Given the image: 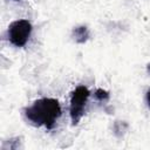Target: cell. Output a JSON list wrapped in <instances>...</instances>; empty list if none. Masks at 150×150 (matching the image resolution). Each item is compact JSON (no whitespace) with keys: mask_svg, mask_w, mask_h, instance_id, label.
Listing matches in <instances>:
<instances>
[{"mask_svg":"<svg viewBox=\"0 0 150 150\" xmlns=\"http://www.w3.org/2000/svg\"><path fill=\"white\" fill-rule=\"evenodd\" d=\"M25 115L32 124L36 127L45 125L47 129H53L56 120L61 116V105L55 98H39L25 109Z\"/></svg>","mask_w":150,"mask_h":150,"instance_id":"obj_1","label":"cell"},{"mask_svg":"<svg viewBox=\"0 0 150 150\" xmlns=\"http://www.w3.org/2000/svg\"><path fill=\"white\" fill-rule=\"evenodd\" d=\"M32 33V23L28 20L21 19L13 21L7 30V38L9 42L15 47H23L30 36Z\"/></svg>","mask_w":150,"mask_h":150,"instance_id":"obj_2","label":"cell"},{"mask_svg":"<svg viewBox=\"0 0 150 150\" xmlns=\"http://www.w3.org/2000/svg\"><path fill=\"white\" fill-rule=\"evenodd\" d=\"M89 95H90V93H89L88 88L84 86L76 87L75 90L71 93L69 111H70V118H71L73 125H76L80 122V120L82 118V116L84 114V107H86Z\"/></svg>","mask_w":150,"mask_h":150,"instance_id":"obj_3","label":"cell"},{"mask_svg":"<svg viewBox=\"0 0 150 150\" xmlns=\"http://www.w3.org/2000/svg\"><path fill=\"white\" fill-rule=\"evenodd\" d=\"M71 35L77 43H84L89 39V30L86 26H79L73 29Z\"/></svg>","mask_w":150,"mask_h":150,"instance_id":"obj_4","label":"cell"},{"mask_svg":"<svg viewBox=\"0 0 150 150\" xmlns=\"http://www.w3.org/2000/svg\"><path fill=\"white\" fill-rule=\"evenodd\" d=\"M127 128H128V124H127L125 122L116 121V122H115V124H114V132H115V135H116V136L121 137V136L125 132Z\"/></svg>","mask_w":150,"mask_h":150,"instance_id":"obj_5","label":"cell"},{"mask_svg":"<svg viewBox=\"0 0 150 150\" xmlns=\"http://www.w3.org/2000/svg\"><path fill=\"white\" fill-rule=\"evenodd\" d=\"M95 97L97 101L103 102V101H108L109 100V93L104 89H97L95 91Z\"/></svg>","mask_w":150,"mask_h":150,"instance_id":"obj_6","label":"cell"},{"mask_svg":"<svg viewBox=\"0 0 150 150\" xmlns=\"http://www.w3.org/2000/svg\"><path fill=\"white\" fill-rule=\"evenodd\" d=\"M145 100H146V103H148V105L150 107V89L146 91V96H145Z\"/></svg>","mask_w":150,"mask_h":150,"instance_id":"obj_7","label":"cell"},{"mask_svg":"<svg viewBox=\"0 0 150 150\" xmlns=\"http://www.w3.org/2000/svg\"><path fill=\"white\" fill-rule=\"evenodd\" d=\"M146 68H148V71H149V73H150V63H149V64H148V67H146Z\"/></svg>","mask_w":150,"mask_h":150,"instance_id":"obj_8","label":"cell"},{"mask_svg":"<svg viewBox=\"0 0 150 150\" xmlns=\"http://www.w3.org/2000/svg\"><path fill=\"white\" fill-rule=\"evenodd\" d=\"M13 1H20V0H13Z\"/></svg>","mask_w":150,"mask_h":150,"instance_id":"obj_9","label":"cell"}]
</instances>
